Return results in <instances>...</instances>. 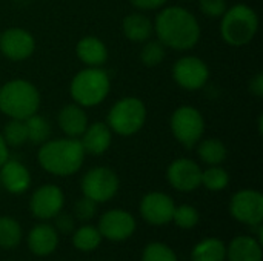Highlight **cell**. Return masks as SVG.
<instances>
[{"label":"cell","mask_w":263,"mask_h":261,"mask_svg":"<svg viewBox=\"0 0 263 261\" xmlns=\"http://www.w3.org/2000/svg\"><path fill=\"white\" fill-rule=\"evenodd\" d=\"M230 261H262V246L254 237L234 238L227 251Z\"/></svg>","instance_id":"22"},{"label":"cell","mask_w":263,"mask_h":261,"mask_svg":"<svg viewBox=\"0 0 263 261\" xmlns=\"http://www.w3.org/2000/svg\"><path fill=\"white\" fill-rule=\"evenodd\" d=\"M57 125L66 137L79 138L86 129V126L89 125V122L85 108H82L77 103H69L59 111Z\"/></svg>","instance_id":"18"},{"label":"cell","mask_w":263,"mask_h":261,"mask_svg":"<svg viewBox=\"0 0 263 261\" xmlns=\"http://www.w3.org/2000/svg\"><path fill=\"white\" fill-rule=\"evenodd\" d=\"M35 51L34 35L23 28H8L0 34V52L12 62H23Z\"/></svg>","instance_id":"10"},{"label":"cell","mask_w":263,"mask_h":261,"mask_svg":"<svg viewBox=\"0 0 263 261\" xmlns=\"http://www.w3.org/2000/svg\"><path fill=\"white\" fill-rule=\"evenodd\" d=\"M129 2L139 11H154L163 8L168 0H129Z\"/></svg>","instance_id":"36"},{"label":"cell","mask_w":263,"mask_h":261,"mask_svg":"<svg viewBox=\"0 0 263 261\" xmlns=\"http://www.w3.org/2000/svg\"><path fill=\"white\" fill-rule=\"evenodd\" d=\"M136 231L134 217L122 209H112L103 214L99 222V232L111 242H123Z\"/></svg>","instance_id":"15"},{"label":"cell","mask_w":263,"mask_h":261,"mask_svg":"<svg viewBox=\"0 0 263 261\" xmlns=\"http://www.w3.org/2000/svg\"><path fill=\"white\" fill-rule=\"evenodd\" d=\"M40 92L37 86L23 78H14L0 86V112L8 118L26 120L39 112Z\"/></svg>","instance_id":"3"},{"label":"cell","mask_w":263,"mask_h":261,"mask_svg":"<svg viewBox=\"0 0 263 261\" xmlns=\"http://www.w3.org/2000/svg\"><path fill=\"white\" fill-rule=\"evenodd\" d=\"M96 212H97V203L85 195L83 198L77 200L74 205V215L80 222H89L91 218H94Z\"/></svg>","instance_id":"33"},{"label":"cell","mask_w":263,"mask_h":261,"mask_svg":"<svg viewBox=\"0 0 263 261\" xmlns=\"http://www.w3.org/2000/svg\"><path fill=\"white\" fill-rule=\"evenodd\" d=\"M173 222L182 229H191L199 223V212L194 206L182 205L174 209Z\"/></svg>","instance_id":"31"},{"label":"cell","mask_w":263,"mask_h":261,"mask_svg":"<svg viewBox=\"0 0 263 261\" xmlns=\"http://www.w3.org/2000/svg\"><path fill=\"white\" fill-rule=\"evenodd\" d=\"M22 240V228L11 217H0V248L12 249Z\"/></svg>","instance_id":"27"},{"label":"cell","mask_w":263,"mask_h":261,"mask_svg":"<svg viewBox=\"0 0 263 261\" xmlns=\"http://www.w3.org/2000/svg\"><path fill=\"white\" fill-rule=\"evenodd\" d=\"M0 185L9 194H23L31 186V174L23 163L8 158L0 166Z\"/></svg>","instance_id":"17"},{"label":"cell","mask_w":263,"mask_h":261,"mask_svg":"<svg viewBox=\"0 0 263 261\" xmlns=\"http://www.w3.org/2000/svg\"><path fill=\"white\" fill-rule=\"evenodd\" d=\"M253 231H254V234H256V240H257L259 243H262V240H263L262 223H259V225H253Z\"/></svg>","instance_id":"39"},{"label":"cell","mask_w":263,"mask_h":261,"mask_svg":"<svg viewBox=\"0 0 263 261\" xmlns=\"http://www.w3.org/2000/svg\"><path fill=\"white\" fill-rule=\"evenodd\" d=\"M85 155L79 138H49L40 145L37 162L46 172L57 177H68L79 172Z\"/></svg>","instance_id":"2"},{"label":"cell","mask_w":263,"mask_h":261,"mask_svg":"<svg viewBox=\"0 0 263 261\" xmlns=\"http://www.w3.org/2000/svg\"><path fill=\"white\" fill-rule=\"evenodd\" d=\"M146 106L143 100L139 97H123L117 100L106 117V125L112 131V134H117L120 137H131L137 134L146 122Z\"/></svg>","instance_id":"6"},{"label":"cell","mask_w":263,"mask_h":261,"mask_svg":"<svg viewBox=\"0 0 263 261\" xmlns=\"http://www.w3.org/2000/svg\"><path fill=\"white\" fill-rule=\"evenodd\" d=\"M0 134L5 140V143L8 145V148H18L28 142V132H26L25 120L9 118V122L3 126Z\"/></svg>","instance_id":"26"},{"label":"cell","mask_w":263,"mask_h":261,"mask_svg":"<svg viewBox=\"0 0 263 261\" xmlns=\"http://www.w3.org/2000/svg\"><path fill=\"white\" fill-rule=\"evenodd\" d=\"M76 54L85 66L100 68L108 62L109 52L106 45L96 35H85L76 45Z\"/></svg>","instance_id":"19"},{"label":"cell","mask_w":263,"mask_h":261,"mask_svg":"<svg viewBox=\"0 0 263 261\" xmlns=\"http://www.w3.org/2000/svg\"><path fill=\"white\" fill-rule=\"evenodd\" d=\"M250 92H251L254 97H257V98H262L263 97V74L262 72L256 74V75L251 78V82H250Z\"/></svg>","instance_id":"37"},{"label":"cell","mask_w":263,"mask_h":261,"mask_svg":"<svg viewBox=\"0 0 263 261\" xmlns=\"http://www.w3.org/2000/svg\"><path fill=\"white\" fill-rule=\"evenodd\" d=\"M63 192L55 185H43L40 186L31 197L29 208L35 218L49 220L54 218L63 208Z\"/></svg>","instance_id":"13"},{"label":"cell","mask_w":263,"mask_h":261,"mask_svg":"<svg viewBox=\"0 0 263 261\" xmlns=\"http://www.w3.org/2000/svg\"><path fill=\"white\" fill-rule=\"evenodd\" d=\"M120 182L117 174L106 166L89 169L82 178V192L96 203L109 202L119 191Z\"/></svg>","instance_id":"8"},{"label":"cell","mask_w":263,"mask_h":261,"mask_svg":"<svg viewBox=\"0 0 263 261\" xmlns=\"http://www.w3.org/2000/svg\"><path fill=\"white\" fill-rule=\"evenodd\" d=\"M199 8L210 18H220L228 8L227 0H199Z\"/></svg>","instance_id":"34"},{"label":"cell","mask_w":263,"mask_h":261,"mask_svg":"<svg viewBox=\"0 0 263 261\" xmlns=\"http://www.w3.org/2000/svg\"><path fill=\"white\" fill-rule=\"evenodd\" d=\"M8 158H9V148H8V145L5 143V140H3V137H2V134H0V166H2Z\"/></svg>","instance_id":"38"},{"label":"cell","mask_w":263,"mask_h":261,"mask_svg":"<svg viewBox=\"0 0 263 261\" xmlns=\"http://www.w3.org/2000/svg\"><path fill=\"white\" fill-rule=\"evenodd\" d=\"M85 154L102 155L112 143V131L103 122H94L86 126L83 134L79 137Z\"/></svg>","instance_id":"16"},{"label":"cell","mask_w":263,"mask_h":261,"mask_svg":"<svg viewBox=\"0 0 263 261\" xmlns=\"http://www.w3.org/2000/svg\"><path fill=\"white\" fill-rule=\"evenodd\" d=\"M122 31L123 35L134 43H143L149 40L154 34V25L153 20L142 14V12H133L128 14L122 22Z\"/></svg>","instance_id":"20"},{"label":"cell","mask_w":263,"mask_h":261,"mask_svg":"<svg viewBox=\"0 0 263 261\" xmlns=\"http://www.w3.org/2000/svg\"><path fill=\"white\" fill-rule=\"evenodd\" d=\"M173 80L185 91H199L210 80V68L205 60L196 55H183L171 68Z\"/></svg>","instance_id":"9"},{"label":"cell","mask_w":263,"mask_h":261,"mask_svg":"<svg viewBox=\"0 0 263 261\" xmlns=\"http://www.w3.org/2000/svg\"><path fill=\"white\" fill-rule=\"evenodd\" d=\"M57 231L49 225H37L28 235V248L37 257H46L57 248Z\"/></svg>","instance_id":"21"},{"label":"cell","mask_w":263,"mask_h":261,"mask_svg":"<svg viewBox=\"0 0 263 261\" xmlns=\"http://www.w3.org/2000/svg\"><path fill=\"white\" fill-rule=\"evenodd\" d=\"M166 177L174 189L191 192L202 185V168L191 158H177L168 166Z\"/></svg>","instance_id":"12"},{"label":"cell","mask_w":263,"mask_h":261,"mask_svg":"<svg viewBox=\"0 0 263 261\" xmlns=\"http://www.w3.org/2000/svg\"><path fill=\"white\" fill-rule=\"evenodd\" d=\"M111 91V77L100 66L92 68L86 66L79 71L69 85V94L74 103L82 108H94L99 106Z\"/></svg>","instance_id":"5"},{"label":"cell","mask_w":263,"mask_h":261,"mask_svg":"<svg viewBox=\"0 0 263 261\" xmlns=\"http://www.w3.org/2000/svg\"><path fill=\"white\" fill-rule=\"evenodd\" d=\"M25 125H26V132H28V142L34 145H42L46 140H49L51 123L45 117L39 114H32L31 117L25 120Z\"/></svg>","instance_id":"25"},{"label":"cell","mask_w":263,"mask_h":261,"mask_svg":"<svg viewBox=\"0 0 263 261\" xmlns=\"http://www.w3.org/2000/svg\"><path fill=\"white\" fill-rule=\"evenodd\" d=\"M102 242V234L99 232V229L92 228V226H82L74 232L72 237V245L83 252H89L94 251Z\"/></svg>","instance_id":"29"},{"label":"cell","mask_w":263,"mask_h":261,"mask_svg":"<svg viewBox=\"0 0 263 261\" xmlns=\"http://www.w3.org/2000/svg\"><path fill=\"white\" fill-rule=\"evenodd\" d=\"M230 211L240 223L259 225L263 222V195L254 189H242L233 195Z\"/></svg>","instance_id":"11"},{"label":"cell","mask_w":263,"mask_h":261,"mask_svg":"<svg viewBox=\"0 0 263 261\" xmlns=\"http://www.w3.org/2000/svg\"><path fill=\"white\" fill-rule=\"evenodd\" d=\"M173 137L186 149L196 148L205 134V118L202 112L190 105L174 109L170 118Z\"/></svg>","instance_id":"7"},{"label":"cell","mask_w":263,"mask_h":261,"mask_svg":"<svg viewBox=\"0 0 263 261\" xmlns=\"http://www.w3.org/2000/svg\"><path fill=\"white\" fill-rule=\"evenodd\" d=\"M74 226H76V222H74V218H72V215H69V214H57L55 215V228H57V231L59 232H62V234H71L72 231H74Z\"/></svg>","instance_id":"35"},{"label":"cell","mask_w":263,"mask_h":261,"mask_svg":"<svg viewBox=\"0 0 263 261\" xmlns=\"http://www.w3.org/2000/svg\"><path fill=\"white\" fill-rule=\"evenodd\" d=\"M176 205L173 198L163 192H149L140 202V214L149 225L162 226L173 220Z\"/></svg>","instance_id":"14"},{"label":"cell","mask_w":263,"mask_h":261,"mask_svg":"<svg viewBox=\"0 0 263 261\" xmlns=\"http://www.w3.org/2000/svg\"><path fill=\"white\" fill-rule=\"evenodd\" d=\"M197 155L199 158L208 165V166H217L222 165L227 160L228 155V149L225 146V143L219 138H205L200 140L197 145Z\"/></svg>","instance_id":"23"},{"label":"cell","mask_w":263,"mask_h":261,"mask_svg":"<svg viewBox=\"0 0 263 261\" xmlns=\"http://www.w3.org/2000/svg\"><path fill=\"white\" fill-rule=\"evenodd\" d=\"M142 261H177V257L166 245L151 243L145 248Z\"/></svg>","instance_id":"32"},{"label":"cell","mask_w":263,"mask_h":261,"mask_svg":"<svg viewBox=\"0 0 263 261\" xmlns=\"http://www.w3.org/2000/svg\"><path fill=\"white\" fill-rule=\"evenodd\" d=\"M257 31L259 15L245 3H237L227 8L220 17V37L230 46H245L251 43Z\"/></svg>","instance_id":"4"},{"label":"cell","mask_w":263,"mask_h":261,"mask_svg":"<svg viewBox=\"0 0 263 261\" xmlns=\"http://www.w3.org/2000/svg\"><path fill=\"white\" fill-rule=\"evenodd\" d=\"M154 34L165 48L174 51L193 49L202 35L197 17L183 6H165L153 22Z\"/></svg>","instance_id":"1"},{"label":"cell","mask_w":263,"mask_h":261,"mask_svg":"<svg viewBox=\"0 0 263 261\" xmlns=\"http://www.w3.org/2000/svg\"><path fill=\"white\" fill-rule=\"evenodd\" d=\"M140 62L146 68H156L159 66L165 57H166V48L160 40H146L143 42V46L140 49Z\"/></svg>","instance_id":"28"},{"label":"cell","mask_w":263,"mask_h":261,"mask_svg":"<svg viewBox=\"0 0 263 261\" xmlns=\"http://www.w3.org/2000/svg\"><path fill=\"white\" fill-rule=\"evenodd\" d=\"M227 248L219 238H206L200 242L191 254V261H225Z\"/></svg>","instance_id":"24"},{"label":"cell","mask_w":263,"mask_h":261,"mask_svg":"<svg viewBox=\"0 0 263 261\" xmlns=\"http://www.w3.org/2000/svg\"><path fill=\"white\" fill-rule=\"evenodd\" d=\"M230 183V174L220 165L210 166L208 169L202 171V185L210 191H222Z\"/></svg>","instance_id":"30"}]
</instances>
